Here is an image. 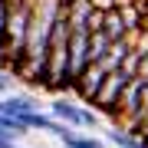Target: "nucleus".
Returning a JSON list of instances; mask_svg holds the SVG:
<instances>
[{"label":"nucleus","mask_w":148,"mask_h":148,"mask_svg":"<svg viewBox=\"0 0 148 148\" xmlns=\"http://www.w3.org/2000/svg\"><path fill=\"white\" fill-rule=\"evenodd\" d=\"M30 10H33V0H23V3L10 7L7 40H3V49H0V66H3V69H16L20 59H23L27 36H30Z\"/></svg>","instance_id":"obj_1"},{"label":"nucleus","mask_w":148,"mask_h":148,"mask_svg":"<svg viewBox=\"0 0 148 148\" xmlns=\"http://www.w3.org/2000/svg\"><path fill=\"white\" fill-rule=\"evenodd\" d=\"M135 76L125 73V69H112V73L106 76V86L99 89V95L92 99V106L102 112V115L109 119H119V102H122V92H125V86L132 82Z\"/></svg>","instance_id":"obj_2"},{"label":"nucleus","mask_w":148,"mask_h":148,"mask_svg":"<svg viewBox=\"0 0 148 148\" xmlns=\"http://www.w3.org/2000/svg\"><path fill=\"white\" fill-rule=\"evenodd\" d=\"M106 76H109V69L102 66V63H89L79 76H76V82H73L76 99H79V102H86V106H92V99L99 95V89H102V86H106Z\"/></svg>","instance_id":"obj_3"},{"label":"nucleus","mask_w":148,"mask_h":148,"mask_svg":"<svg viewBox=\"0 0 148 148\" xmlns=\"http://www.w3.org/2000/svg\"><path fill=\"white\" fill-rule=\"evenodd\" d=\"M49 112L59 119V122H66V125H76V128H82V112H86V102L79 99H69V95L59 92L53 102H49Z\"/></svg>","instance_id":"obj_4"},{"label":"nucleus","mask_w":148,"mask_h":148,"mask_svg":"<svg viewBox=\"0 0 148 148\" xmlns=\"http://www.w3.org/2000/svg\"><path fill=\"white\" fill-rule=\"evenodd\" d=\"M69 63H73V82H76V76L92 63L89 59V30H73V36H69Z\"/></svg>","instance_id":"obj_5"},{"label":"nucleus","mask_w":148,"mask_h":148,"mask_svg":"<svg viewBox=\"0 0 148 148\" xmlns=\"http://www.w3.org/2000/svg\"><path fill=\"white\" fill-rule=\"evenodd\" d=\"M106 142L115 148H148V135H138L125 125H115V128H106Z\"/></svg>","instance_id":"obj_6"},{"label":"nucleus","mask_w":148,"mask_h":148,"mask_svg":"<svg viewBox=\"0 0 148 148\" xmlns=\"http://www.w3.org/2000/svg\"><path fill=\"white\" fill-rule=\"evenodd\" d=\"M40 102L33 99V95H23V92H7L3 99V109L0 112H13V115H27V112H36Z\"/></svg>","instance_id":"obj_7"},{"label":"nucleus","mask_w":148,"mask_h":148,"mask_svg":"<svg viewBox=\"0 0 148 148\" xmlns=\"http://www.w3.org/2000/svg\"><path fill=\"white\" fill-rule=\"evenodd\" d=\"M0 132H7L13 142H20V138H27L33 128L23 122V115H13V112H0Z\"/></svg>","instance_id":"obj_8"},{"label":"nucleus","mask_w":148,"mask_h":148,"mask_svg":"<svg viewBox=\"0 0 148 148\" xmlns=\"http://www.w3.org/2000/svg\"><path fill=\"white\" fill-rule=\"evenodd\" d=\"M73 148H109V142H102V138H95V135H82V132H79V138H76Z\"/></svg>","instance_id":"obj_9"},{"label":"nucleus","mask_w":148,"mask_h":148,"mask_svg":"<svg viewBox=\"0 0 148 148\" xmlns=\"http://www.w3.org/2000/svg\"><path fill=\"white\" fill-rule=\"evenodd\" d=\"M7 20H10V3L0 0V49H3V40H7Z\"/></svg>","instance_id":"obj_10"},{"label":"nucleus","mask_w":148,"mask_h":148,"mask_svg":"<svg viewBox=\"0 0 148 148\" xmlns=\"http://www.w3.org/2000/svg\"><path fill=\"white\" fill-rule=\"evenodd\" d=\"M10 89H13V79L7 76V69H0V95H7Z\"/></svg>","instance_id":"obj_11"},{"label":"nucleus","mask_w":148,"mask_h":148,"mask_svg":"<svg viewBox=\"0 0 148 148\" xmlns=\"http://www.w3.org/2000/svg\"><path fill=\"white\" fill-rule=\"evenodd\" d=\"M135 76H138V79H145V82H148V53L142 56V63H138V73H135Z\"/></svg>","instance_id":"obj_12"}]
</instances>
